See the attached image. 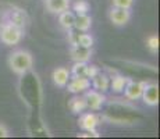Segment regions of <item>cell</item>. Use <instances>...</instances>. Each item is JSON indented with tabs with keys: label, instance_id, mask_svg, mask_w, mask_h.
<instances>
[{
	"label": "cell",
	"instance_id": "cell-1",
	"mask_svg": "<svg viewBox=\"0 0 160 139\" xmlns=\"http://www.w3.org/2000/svg\"><path fill=\"white\" fill-rule=\"evenodd\" d=\"M7 64L17 75H25L33 67V56L25 49H17L8 54Z\"/></svg>",
	"mask_w": 160,
	"mask_h": 139
},
{
	"label": "cell",
	"instance_id": "cell-2",
	"mask_svg": "<svg viewBox=\"0 0 160 139\" xmlns=\"http://www.w3.org/2000/svg\"><path fill=\"white\" fill-rule=\"evenodd\" d=\"M2 21L3 22L13 24V25L18 27L20 29L25 31V28L29 22V17L24 8L13 6V7H8L7 10H4V13L2 15Z\"/></svg>",
	"mask_w": 160,
	"mask_h": 139
},
{
	"label": "cell",
	"instance_id": "cell-3",
	"mask_svg": "<svg viewBox=\"0 0 160 139\" xmlns=\"http://www.w3.org/2000/svg\"><path fill=\"white\" fill-rule=\"evenodd\" d=\"M25 31L20 29L18 27L13 25V24L8 22H3L0 25V41L4 43L6 46H14L18 45L22 41V36Z\"/></svg>",
	"mask_w": 160,
	"mask_h": 139
},
{
	"label": "cell",
	"instance_id": "cell-4",
	"mask_svg": "<svg viewBox=\"0 0 160 139\" xmlns=\"http://www.w3.org/2000/svg\"><path fill=\"white\" fill-rule=\"evenodd\" d=\"M84 99H85V103H87V109L89 110H102L104 102H106V96L102 92L96 91V89H87L84 92Z\"/></svg>",
	"mask_w": 160,
	"mask_h": 139
},
{
	"label": "cell",
	"instance_id": "cell-5",
	"mask_svg": "<svg viewBox=\"0 0 160 139\" xmlns=\"http://www.w3.org/2000/svg\"><path fill=\"white\" fill-rule=\"evenodd\" d=\"M109 20L113 25L124 27L130 22L131 11L127 10V8H121V7H116V6H113V7L109 10Z\"/></svg>",
	"mask_w": 160,
	"mask_h": 139
},
{
	"label": "cell",
	"instance_id": "cell-6",
	"mask_svg": "<svg viewBox=\"0 0 160 139\" xmlns=\"http://www.w3.org/2000/svg\"><path fill=\"white\" fill-rule=\"evenodd\" d=\"M141 99H142L143 103L149 107L158 106L159 104V85L158 83H146L145 82Z\"/></svg>",
	"mask_w": 160,
	"mask_h": 139
},
{
	"label": "cell",
	"instance_id": "cell-7",
	"mask_svg": "<svg viewBox=\"0 0 160 139\" xmlns=\"http://www.w3.org/2000/svg\"><path fill=\"white\" fill-rule=\"evenodd\" d=\"M66 88L74 95L84 93L87 89L91 88V79L87 77H70V81L66 85Z\"/></svg>",
	"mask_w": 160,
	"mask_h": 139
},
{
	"label": "cell",
	"instance_id": "cell-8",
	"mask_svg": "<svg viewBox=\"0 0 160 139\" xmlns=\"http://www.w3.org/2000/svg\"><path fill=\"white\" fill-rule=\"evenodd\" d=\"M143 86H145V82L128 79L122 92H124L125 97L130 99V100H138V99H141V95H142V91H143Z\"/></svg>",
	"mask_w": 160,
	"mask_h": 139
},
{
	"label": "cell",
	"instance_id": "cell-9",
	"mask_svg": "<svg viewBox=\"0 0 160 139\" xmlns=\"http://www.w3.org/2000/svg\"><path fill=\"white\" fill-rule=\"evenodd\" d=\"M78 124L84 131L93 132L96 131V127L99 125V117L95 113H81L78 118Z\"/></svg>",
	"mask_w": 160,
	"mask_h": 139
},
{
	"label": "cell",
	"instance_id": "cell-10",
	"mask_svg": "<svg viewBox=\"0 0 160 139\" xmlns=\"http://www.w3.org/2000/svg\"><path fill=\"white\" fill-rule=\"evenodd\" d=\"M70 54L74 61H88L92 57V47H84L79 45H74L70 47Z\"/></svg>",
	"mask_w": 160,
	"mask_h": 139
},
{
	"label": "cell",
	"instance_id": "cell-11",
	"mask_svg": "<svg viewBox=\"0 0 160 139\" xmlns=\"http://www.w3.org/2000/svg\"><path fill=\"white\" fill-rule=\"evenodd\" d=\"M91 85L93 86V89H96V91H99V92H102V93H104V92L109 91L110 77L107 75V74L102 72V71H99L96 75L91 78Z\"/></svg>",
	"mask_w": 160,
	"mask_h": 139
},
{
	"label": "cell",
	"instance_id": "cell-12",
	"mask_svg": "<svg viewBox=\"0 0 160 139\" xmlns=\"http://www.w3.org/2000/svg\"><path fill=\"white\" fill-rule=\"evenodd\" d=\"M71 0H45V7L49 13L60 14L61 11L70 8Z\"/></svg>",
	"mask_w": 160,
	"mask_h": 139
},
{
	"label": "cell",
	"instance_id": "cell-13",
	"mask_svg": "<svg viewBox=\"0 0 160 139\" xmlns=\"http://www.w3.org/2000/svg\"><path fill=\"white\" fill-rule=\"evenodd\" d=\"M53 83L58 88H66V85L70 81V71L66 67H57L52 74Z\"/></svg>",
	"mask_w": 160,
	"mask_h": 139
},
{
	"label": "cell",
	"instance_id": "cell-14",
	"mask_svg": "<svg viewBox=\"0 0 160 139\" xmlns=\"http://www.w3.org/2000/svg\"><path fill=\"white\" fill-rule=\"evenodd\" d=\"M92 27V17L88 14L75 15V21H74V28L79 32H88Z\"/></svg>",
	"mask_w": 160,
	"mask_h": 139
},
{
	"label": "cell",
	"instance_id": "cell-15",
	"mask_svg": "<svg viewBox=\"0 0 160 139\" xmlns=\"http://www.w3.org/2000/svg\"><path fill=\"white\" fill-rule=\"evenodd\" d=\"M74 21H75V14H74V11H70L68 8L58 14V22L64 29L74 28Z\"/></svg>",
	"mask_w": 160,
	"mask_h": 139
},
{
	"label": "cell",
	"instance_id": "cell-16",
	"mask_svg": "<svg viewBox=\"0 0 160 139\" xmlns=\"http://www.w3.org/2000/svg\"><path fill=\"white\" fill-rule=\"evenodd\" d=\"M128 79H130V78H127V77L120 75V74H116L114 77H112V78H110L109 89H112L114 93H120V92L124 91V86H125V83H127Z\"/></svg>",
	"mask_w": 160,
	"mask_h": 139
},
{
	"label": "cell",
	"instance_id": "cell-17",
	"mask_svg": "<svg viewBox=\"0 0 160 139\" xmlns=\"http://www.w3.org/2000/svg\"><path fill=\"white\" fill-rule=\"evenodd\" d=\"M68 107H70V110H71L74 114H81L82 111L87 109V103H85L84 96H79V93L75 95L72 99H70Z\"/></svg>",
	"mask_w": 160,
	"mask_h": 139
},
{
	"label": "cell",
	"instance_id": "cell-18",
	"mask_svg": "<svg viewBox=\"0 0 160 139\" xmlns=\"http://www.w3.org/2000/svg\"><path fill=\"white\" fill-rule=\"evenodd\" d=\"M91 10V4L87 0H77L72 4V11L75 15H82V14H88Z\"/></svg>",
	"mask_w": 160,
	"mask_h": 139
},
{
	"label": "cell",
	"instance_id": "cell-19",
	"mask_svg": "<svg viewBox=\"0 0 160 139\" xmlns=\"http://www.w3.org/2000/svg\"><path fill=\"white\" fill-rule=\"evenodd\" d=\"M87 67H88L87 61H75L71 71H70V77H85Z\"/></svg>",
	"mask_w": 160,
	"mask_h": 139
},
{
	"label": "cell",
	"instance_id": "cell-20",
	"mask_svg": "<svg viewBox=\"0 0 160 139\" xmlns=\"http://www.w3.org/2000/svg\"><path fill=\"white\" fill-rule=\"evenodd\" d=\"M93 36L89 35V33H79L78 35V41H77V45L84 46V47H92L93 46Z\"/></svg>",
	"mask_w": 160,
	"mask_h": 139
},
{
	"label": "cell",
	"instance_id": "cell-21",
	"mask_svg": "<svg viewBox=\"0 0 160 139\" xmlns=\"http://www.w3.org/2000/svg\"><path fill=\"white\" fill-rule=\"evenodd\" d=\"M146 47L149 49L150 53L156 54L159 50V36L158 35H150L146 39Z\"/></svg>",
	"mask_w": 160,
	"mask_h": 139
},
{
	"label": "cell",
	"instance_id": "cell-22",
	"mask_svg": "<svg viewBox=\"0 0 160 139\" xmlns=\"http://www.w3.org/2000/svg\"><path fill=\"white\" fill-rule=\"evenodd\" d=\"M113 6L131 10V7L134 6V0H113Z\"/></svg>",
	"mask_w": 160,
	"mask_h": 139
},
{
	"label": "cell",
	"instance_id": "cell-23",
	"mask_svg": "<svg viewBox=\"0 0 160 139\" xmlns=\"http://www.w3.org/2000/svg\"><path fill=\"white\" fill-rule=\"evenodd\" d=\"M67 32H68V42L70 45L74 46L77 45V41H78V35H79V31H74V28H71V29H67Z\"/></svg>",
	"mask_w": 160,
	"mask_h": 139
},
{
	"label": "cell",
	"instance_id": "cell-24",
	"mask_svg": "<svg viewBox=\"0 0 160 139\" xmlns=\"http://www.w3.org/2000/svg\"><path fill=\"white\" fill-rule=\"evenodd\" d=\"M99 71H100L99 67H96V66H89V64H88V67H87V74H85V77L91 79L92 77H95L98 72H99Z\"/></svg>",
	"mask_w": 160,
	"mask_h": 139
},
{
	"label": "cell",
	"instance_id": "cell-25",
	"mask_svg": "<svg viewBox=\"0 0 160 139\" xmlns=\"http://www.w3.org/2000/svg\"><path fill=\"white\" fill-rule=\"evenodd\" d=\"M10 135H11L10 129H8L4 124H0V138H8Z\"/></svg>",
	"mask_w": 160,
	"mask_h": 139
}]
</instances>
